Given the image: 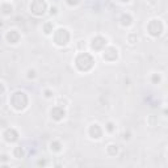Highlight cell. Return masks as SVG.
I'll use <instances>...</instances> for the list:
<instances>
[{
	"mask_svg": "<svg viewBox=\"0 0 168 168\" xmlns=\"http://www.w3.org/2000/svg\"><path fill=\"white\" fill-rule=\"evenodd\" d=\"M93 63H95L93 57L88 53H83L76 58V66L80 71H90L93 67Z\"/></svg>",
	"mask_w": 168,
	"mask_h": 168,
	"instance_id": "cell-1",
	"label": "cell"
},
{
	"mask_svg": "<svg viewBox=\"0 0 168 168\" xmlns=\"http://www.w3.org/2000/svg\"><path fill=\"white\" fill-rule=\"evenodd\" d=\"M11 104L13 108L17 109V111H22V109L26 108V105H28L26 93H24V92H15V93L12 95Z\"/></svg>",
	"mask_w": 168,
	"mask_h": 168,
	"instance_id": "cell-2",
	"label": "cell"
},
{
	"mask_svg": "<svg viewBox=\"0 0 168 168\" xmlns=\"http://www.w3.org/2000/svg\"><path fill=\"white\" fill-rule=\"evenodd\" d=\"M54 41H55L57 45L59 46H64L67 45V42L70 41V33H68L67 29H58L55 32V36H54Z\"/></svg>",
	"mask_w": 168,
	"mask_h": 168,
	"instance_id": "cell-3",
	"label": "cell"
},
{
	"mask_svg": "<svg viewBox=\"0 0 168 168\" xmlns=\"http://www.w3.org/2000/svg\"><path fill=\"white\" fill-rule=\"evenodd\" d=\"M30 11L37 16H42L46 11L45 0H33V3L30 4Z\"/></svg>",
	"mask_w": 168,
	"mask_h": 168,
	"instance_id": "cell-4",
	"label": "cell"
},
{
	"mask_svg": "<svg viewBox=\"0 0 168 168\" xmlns=\"http://www.w3.org/2000/svg\"><path fill=\"white\" fill-rule=\"evenodd\" d=\"M149 32L154 37L159 36V34L163 32V25H162V22H160V20H151V21H150Z\"/></svg>",
	"mask_w": 168,
	"mask_h": 168,
	"instance_id": "cell-5",
	"label": "cell"
},
{
	"mask_svg": "<svg viewBox=\"0 0 168 168\" xmlns=\"http://www.w3.org/2000/svg\"><path fill=\"white\" fill-rule=\"evenodd\" d=\"M50 114H51V117L55 119V121H60L62 118H64V114H66V112H64V109L62 108V107H54L50 111Z\"/></svg>",
	"mask_w": 168,
	"mask_h": 168,
	"instance_id": "cell-6",
	"label": "cell"
},
{
	"mask_svg": "<svg viewBox=\"0 0 168 168\" xmlns=\"http://www.w3.org/2000/svg\"><path fill=\"white\" fill-rule=\"evenodd\" d=\"M105 45H107V40L102 38V37H96L91 42V46L93 50H101Z\"/></svg>",
	"mask_w": 168,
	"mask_h": 168,
	"instance_id": "cell-7",
	"label": "cell"
},
{
	"mask_svg": "<svg viewBox=\"0 0 168 168\" xmlns=\"http://www.w3.org/2000/svg\"><path fill=\"white\" fill-rule=\"evenodd\" d=\"M4 138H5L7 142L12 143V142H16V140L19 139V134H17V131L15 129H8L4 133Z\"/></svg>",
	"mask_w": 168,
	"mask_h": 168,
	"instance_id": "cell-8",
	"label": "cell"
},
{
	"mask_svg": "<svg viewBox=\"0 0 168 168\" xmlns=\"http://www.w3.org/2000/svg\"><path fill=\"white\" fill-rule=\"evenodd\" d=\"M90 135L92 137V138H95V139L101 138L102 130H101V128L97 125V123H93V125H92L91 128H90Z\"/></svg>",
	"mask_w": 168,
	"mask_h": 168,
	"instance_id": "cell-9",
	"label": "cell"
},
{
	"mask_svg": "<svg viewBox=\"0 0 168 168\" xmlns=\"http://www.w3.org/2000/svg\"><path fill=\"white\" fill-rule=\"evenodd\" d=\"M7 40L9 43H17L20 40V34L17 33V30H9L7 34Z\"/></svg>",
	"mask_w": 168,
	"mask_h": 168,
	"instance_id": "cell-10",
	"label": "cell"
},
{
	"mask_svg": "<svg viewBox=\"0 0 168 168\" xmlns=\"http://www.w3.org/2000/svg\"><path fill=\"white\" fill-rule=\"evenodd\" d=\"M131 21H133V19L130 17V15H123L121 17V24L123 26H129L130 24H131Z\"/></svg>",
	"mask_w": 168,
	"mask_h": 168,
	"instance_id": "cell-11",
	"label": "cell"
},
{
	"mask_svg": "<svg viewBox=\"0 0 168 168\" xmlns=\"http://www.w3.org/2000/svg\"><path fill=\"white\" fill-rule=\"evenodd\" d=\"M107 151H108L109 155L114 156L118 152V149H117V146H116V145H109V146H108V149H107Z\"/></svg>",
	"mask_w": 168,
	"mask_h": 168,
	"instance_id": "cell-12",
	"label": "cell"
},
{
	"mask_svg": "<svg viewBox=\"0 0 168 168\" xmlns=\"http://www.w3.org/2000/svg\"><path fill=\"white\" fill-rule=\"evenodd\" d=\"M13 154H15V158H17V159L24 158V150L21 149V147H16V149L13 150Z\"/></svg>",
	"mask_w": 168,
	"mask_h": 168,
	"instance_id": "cell-13",
	"label": "cell"
},
{
	"mask_svg": "<svg viewBox=\"0 0 168 168\" xmlns=\"http://www.w3.org/2000/svg\"><path fill=\"white\" fill-rule=\"evenodd\" d=\"M50 146H51V150H53V151H60L62 150V146L59 142H51Z\"/></svg>",
	"mask_w": 168,
	"mask_h": 168,
	"instance_id": "cell-14",
	"label": "cell"
},
{
	"mask_svg": "<svg viewBox=\"0 0 168 168\" xmlns=\"http://www.w3.org/2000/svg\"><path fill=\"white\" fill-rule=\"evenodd\" d=\"M1 9H5V11H3L4 15H9V13H12V5H8V4H3L1 5Z\"/></svg>",
	"mask_w": 168,
	"mask_h": 168,
	"instance_id": "cell-15",
	"label": "cell"
},
{
	"mask_svg": "<svg viewBox=\"0 0 168 168\" xmlns=\"http://www.w3.org/2000/svg\"><path fill=\"white\" fill-rule=\"evenodd\" d=\"M51 32H53V24H46V25H45V33L46 34H50Z\"/></svg>",
	"mask_w": 168,
	"mask_h": 168,
	"instance_id": "cell-16",
	"label": "cell"
},
{
	"mask_svg": "<svg viewBox=\"0 0 168 168\" xmlns=\"http://www.w3.org/2000/svg\"><path fill=\"white\" fill-rule=\"evenodd\" d=\"M107 130L109 133H113V130H114V125H113L112 122H109L108 125H107Z\"/></svg>",
	"mask_w": 168,
	"mask_h": 168,
	"instance_id": "cell-17",
	"label": "cell"
},
{
	"mask_svg": "<svg viewBox=\"0 0 168 168\" xmlns=\"http://www.w3.org/2000/svg\"><path fill=\"white\" fill-rule=\"evenodd\" d=\"M67 3L70 5H76L78 3H79V0H67Z\"/></svg>",
	"mask_w": 168,
	"mask_h": 168,
	"instance_id": "cell-18",
	"label": "cell"
},
{
	"mask_svg": "<svg viewBox=\"0 0 168 168\" xmlns=\"http://www.w3.org/2000/svg\"><path fill=\"white\" fill-rule=\"evenodd\" d=\"M152 80H154V83H155V81L158 80V81H160V76H159V75H154V76H152Z\"/></svg>",
	"mask_w": 168,
	"mask_h": 168,
	"instance_id": "cell-19",
	"label": "cell"
},
{
	"mask_svg": "<svg viewBox=\"0 0 168 168\" xmlns=\"http://www.w3.org/2000/svg\"><path fill=\"white\" fill-rule=\"evenodd\" d=\"M36 76V71L34 70H29V78H34Z\"/></svg>",
	"mask_w": 168,
	"mask_h": 168,
	"instance_id": "cell-20",
	"label": "cell"
},
{
	"mask_svg": "<svg viewBox=\"0 0 168 168\" xmlns=\"http://www.w3.org/2000/svg\"><path fill=\"white\" fill-rule=\"evenodd\" d=\"M45 93H46V95H45L46 97H51V96H53V95H51V92H50V91H46Z\"/></svg>",
	"mask_w": 168,
	"mask_h": 168,
	"instance_id": "cell-21",
	"label": "cell"
},
{
	"mask_svg": "<svg viewBox=\"0 0 168 168\" xmlns=\"http://www.w3.org/2000/svg\"><path fill=\"white\" fill-rule=\"evenodd\" d=\"M3 92H4V85L0 83V93H3Z\"/></svg>",
	"mask_w": 168,
	"mask_h": 168,
	"instance_id": "cell-22",
	"label": "cell"
},
{
	"mask_svg": "<svg viewBox=\"0 0 168 168\" xmlns=\"http://www.w3.org/2000/svg\"><path fill=\"white\" fill-rule=\"evenodd\" d=\"M53 13H54V15L57 13V8H51V15H53Z\"/></svg>",
	"mask_w": 168,
	"mask_h": 168,
	"instance_id": "cell-23",
	"label": "cell"
},
{
	"mask_svg": "<svg viewBox=\"0 0 168 168\" xmlns=\"http://www.w3.org/2000/svg\"><path fill=\"white\" fill-rule=\"evenodd\" d=\"M122 3H128V1H130V0H121Z\"/></svg>",
	"mask_w": 168,
	"mask_h": 168,
	"instance_id": "cell-24",
	"label": "cell"
}]
</instances>
